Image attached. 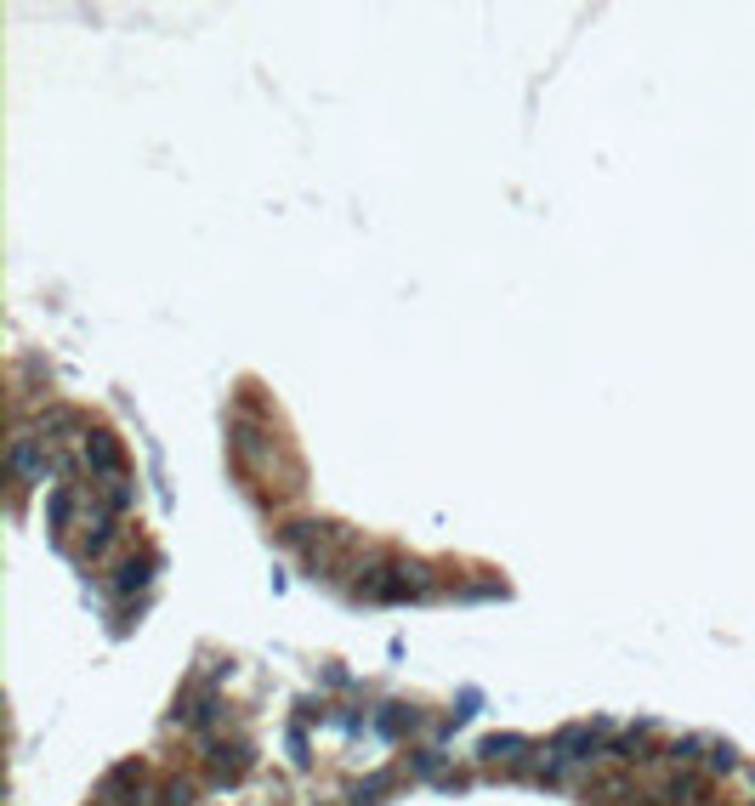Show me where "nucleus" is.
Wrapping results in <instances>:
<instances>
[{
	"label": "nucleus",
	"mask_w": 755,
	"mask_h": 806,
	"mask_svg": "<svg viewBox=\"0 0 755 806\" xmlns=\"http://www.w3.org/2000/svg\"><path fill=\"white\" fill-rule=\"evenodd\" d=\"M86 466L91 472H103V477H120V466H125L120 438H114V432H91L86 438Z\"/></svg>",
	"instance_id": "nucleus-1"
},
{
	"label": "nucleus",
	"mask_w": 755,
	"mask_h": 806,
	"mask_svg": "<svg viewBox=\"0 0 755 806\" xmlns=\"http://www.w3.org/2000/svg\"><path fill=\"white\" fill-rule=\"evenodd\" d=\"M12 472L23 477V483H46V455H40V438H12Z\"/></svg>",
	"instance_id": "nucleus-2"
},
{
	"label": "nucleus",
	"mask_w": 755,
	"mask_h": 806,
	"mask_svg": "<svg viewBox=\"0 0 755 806\" xmlns=\"http://www.w3.org/2000/svg\"><path fill=\"white\" fill-rule=\"evenodd\" d=\"M233 449H239V460H245L250 472H267V466H273V443H267L256 426H239V432H233Z\"/></svg>",
	"instance_id": "nucleus-3"
},
{
	"label": "nucleus",
	"mask_w": 755,
	"mask_h": 806,
	"mask_svg": "<svg viewBox=\"0 0 755 806\" xmlns=\"http://www.w3.org/2000/svg\"><path fill=\"white\" fill-rule=\"evenodd\" d=\"M137 795H142V772L137 767H120L103 784V806H137Z\"/></svg>",
	"instance_id": "nucleus-4"
},
{
	"label": "nucleus",
	"mask_w": 755,
	"mask_h": 806,
	"mask_svg": "<svg viewBox=\"0 0 755 806\" xmlns=\"http://www.w3.org/2000/svg\"><path fill=\"white\" fill-rule=\"evenodd\" d=\"M523 750H528L523 738H483V755H489V761H517Z\"/></svg>",
	"instance_id": "nucleus-5"
},
{
	"label": "nucleus",
	"mask_w": 755,
	"mask_h": 806,
	"mask_svg": "<svg viewBox=\"0 0 755 806\" xmlns=\"http://www.w3.org/2000/svg\"><path fill=\"white\" fill-rule=\"evenodd\" d=\"M142 579H148V562H120V574H114V591H137Z\"/></svg>",
	"instance_id": "nucleus-6"
},
{
	"label": "nucleus",
	"mask_w": 755,
	"mask_h": 806,
	"mask_svg": "<svg viewBox=\"0 0 755 806\" xmlns=\"http://www.w3.org/2000/svg\"><path fill=\"white\" fill-rule=\"evenodd\" d=\"M165 806H194V784H188V778H176V784L165 789Z\"/></svg>",
	"instance_id": "nucleus-7"
},
{
	"label": "nucleus",
	"mask_w": 755,
	"mask_h": 806,
	"mask_svg": "<svg viewBox=\"0 0 755 806\" xmlns=\"http://www.w3.org/2000/svg\"><path fill=\"white\" fill-rule=\"evenodd\" d=\"M665 795H670V801H682V795H693V784H687V778H670Z\"/></svg>",
	"instance_id": "nucleus-8"
}]
</instances>
